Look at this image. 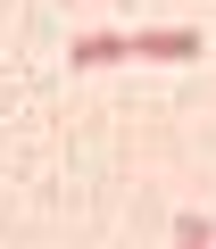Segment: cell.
Wrapping results in <instances>:
<instances>
[{"instance_id": "6da1fadb", "label": "cell", "mask_w": 216, "mask_h": 249, "mask_svg": "<svg viewBox=\"0 0 216 249\" xmlns=\"http://www.w3.org/2000/svg\"><path fill=\"white\" fill-rule=\"evenodd\" d=\"M133 58H199V34L191 25H142L133 34Z\"/></svg>"}, {"instance_id": "3957f363", "label": "cell", "mask_w": 216, "mask_h": 249, "mask_svg": "<svg viewBox=\"0 0 216 249\" xmlns=\"http://www.w3.org/2000/svg\"><path fill=\"white\" fill-rule=\"evenodd\" d=\"M175 249H216V216H183L175 224Z\"/></svg>"}, {"instance_id": "7a4b0ae2", "label": "cell", "mask_w": 216, "mask_h": 249, "mask_svg": "<svg viewBox=\"0 0 216 249\" xmlns=\"http://www.w3.org/2000/svg\"><path fill=\"white\" fill-rule=\"evenodd\" d=\"M117 58H133V34H83V42L67 50V67H75V75H91V67H117Z\"/></svg>"}]
</instances>
